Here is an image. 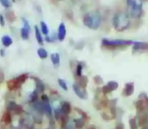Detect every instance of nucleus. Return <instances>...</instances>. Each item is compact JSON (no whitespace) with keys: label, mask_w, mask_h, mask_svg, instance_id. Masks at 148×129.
<instances>
[{"label":"nucleus","mask_w":148,"mask_h":129,"mask_svg":"<svg viewBox=\"0 0 148 129\" xmlns=\"http://www.w3.org/2000/svg\"><path fill=\"white\" fill-rule=\"evenodd\" d=\"M83 24L86 28L91 30L99 29L101 24V15L99 14V12L94 11L84 14L83 17Z\"/></svg>","instance_id":"1"},{"label":"nucleus","mask_w":148,"mask_h":129,"mask_svg":"<svg viewBox=\"0 0 148 129\" xmlns=\"http://www.w3.org/2000/svg\"><path fill=\"white\" fill-rule=\"evenodd\" d=\"M146 96H146V94H145V93H141V94L139 95V98H140V99H143V98L145 99Z\"/></svg>","instance_id":"36"},{"label":"nucleus","mask_w":148,"mask_h":129,"mask_svg":"<svg viewBox=\"0 0 148 129\" xmlns=\"http://www.w3.org/2000/svg\"><path fill=\"white\" fill-rule=\"evenodd\" d=\"M145 106H146V110H148V96H146L145 99Z\"/></svg>","instance_id":"37"},{"label":"nucleus","mask_w":148,"mask_h":129,"mask_svg":"<svg viewBox=\"0 0 148 129\" xmlns=\"http://www.w3.org/2000/svg\"><path fill=\"white\" fill-rule=\"evenodd\" d=\"M44 40L47 43H55L58 41V39H57V35H56L55 32H53L52 34L50 33V35H48L46 36H44Z\"/></svg>","instance_id":"19"},{"label":"nucleus","mask_w":148,"mask_h":129,"mask_svg":"<svg viewBox=\"0 0 148 129\" xmlns=\"http://www.w3.org/2000/svg\"><path fill=\"white\" fill-rule=\"evenodd\" d=\"M39 98V94L36 92V89H33L32 91L30 92V94L29 95V97H28V102H29V104L32 105L33 103L36 102Z\"/></svg>","instance_id":"21"},{"label":"nucleus","mask_w":148,"mask_h":129,"mask_svg":"<svg viewBox=\"0 0 148 129\" xmlns=\"http://www.w3.org/2000/svg\"><path fill=\"white\" fill-rule=\"evenodd\" d=\"M106 87L109 88V90L112 92V91H114V90H116L119 87V83L115 81H108L106 84Z\"/></svg>","instance_id":"26"},{"label":"nucleus","mask_w":148,"mask_h":129,"mask_svg":"<svg viewBox=\"0 0 148 129\" xmlns=\"http://www.w3.org/2000/svg\"><path fill=\"white\" fill-rule=\"evenodd\" d=\"M6 56V49L5 48H1L0 49V57L5 58Z\"/></svg>","instance_id":"33"},{"label":"nucleus","mask_w":148,"mask_h":129,"mask_svg":"<svg viewBox=\"0 0 148 129\" xmlns=\"http://www.w3.org/2000/svg\"><path fill=\"white\" fill-rule=\"evenodd\" d=\"M88 81H89L88 77L85 76V75H82L81 77H78V78H76L75 83H76L77 85H79L80 87H82L84 88H86V87L88 85Z\"/></svg>","instance_id":"17"},{"label":"nucleus","mask_w":148,"mask_h":129,"mask_svg":"<svg viewBox=\"0 0 148 129\" xmlns=\"http://www.w3.org/2000/svg\"><path fill=\"white\" fill-rule=\"evenodd\" d=\"M57 82H58V85L60 86V88L63 90V91H66V92L69 91V85H68V82L66 81V80H64L62 78H59L57 80Z\"/></svg>","instance_id":"25"},{"label":"nucleus","mask_w":148,"mask_h":129,"mask_svg":"<svg viewBox=\"0 0 148 129\" xmlns=\"http://www.w3.org/2000/svg\"><path fill=\"white\" fill-rule=\"evenodd\" d=\"M1 44L3 46V48H10L12 44H13V39L12 37L9 35H4L3 36H1Z\"/></svg>","instance_id":"14"},{"label":"nucleus","mask_w":148,"mask_h":129,"mask_svg":"<svg viewBox=\"0 0 148 129\" xmlns=\"http://www.w3.org/2000/svg\"><path fill=\"white\" fill-rule=\"evenodd\" d=\"M31 79L34 81L35 89L36 90V92L38 94H41V95L44 94L45 91V83L44 82V81L41 80L40 78H38V77H36V76L31 77Z\"/></svg>","instance_id":"9"},{"label":"nucleus","mask_w":148,"mask_h":129,"mask_svg":"<svg viewBox=\"0 0 148 129\" xmlns=\"http://www.w3.org/2000/svg\"><path fill=\"white\" fill-rule=\"evenodd\" d=\"M66 33H68V30H66V24L64 22H60L58 26V29H57V39L59 42L62 43L66 40Z\"/></svg>","instance_id":"8"},{"label":"nucleus","mask_w":148,"mask_h":129,"mask_svg":"<svg viewBox=\"0 0 148 129\" xmlns=\"http://www.w3.org/2000/svg\"><path fill=\"white\" fill-rule=\"evenodd\" d=\"M6 14H6L5 16H6V18L9 20V21H11V22L14 21V20H13L12 19V16H15V15H14V14H13L12 12H10V11H9V12H6Z\"/></svg>","instance_id":"32"},{"label":"nucleus","mask_w":148,"mask_h":129,"mask_svg":"<svg viewBox=\"0 0 148 129\" xmlns=\"http://www.w3.org/2000/svg\"><path fill=\"white\" fill-rule=\"evenodd\" d=\"M135 106H136V109H137V111H138V112H144L145 111V110L146 109V106H145V100H143V99H139V100H138L137 102H136V105H135Z\"/></svg>","instance_id":"22"},{"label":"nucleus","mask_w":148,"mask_h":129,"mask_svg":"<svg viewBox=\"0 0 148 129\" xmlns=\"http://www.w3.org/2000/svg\"><path fill=\"white\" fill-rule=\"evenodd\" d=\"M60 111L63 116H69V114L72 112V105L69 101L60 103Z\"/></svg>","instance_id":"11"},{"label":"nucleus","mask_w":148,"mask_h":129,"mask_svg":"<svg viewBox=\"0 0 148 129\" xmlns=\"http://www.w3.org/2000/svg\"><path fill=\"white\" fill-rule=\"evenodd\" d=\"M132 41L129 40H123V39H107V38H103L101 41V44L103 47L107 48H115V47H123L132 44Z\"/></svg>","instance_id":"3"},{"label":"nucleus","mask_w":148,"mask_h":129,"mask_svg":"<svg viewBox=\"0 0 148 129\" xmlns=\"http://www.w3.org/2000/svg\"><path fill=\"white\" fill-rule=\"evenodd\" d=\"M10 1L12 3V4H14V3H16V0H10Z\"/></svg>","instance_id":"38"},{"label":"nucleus","mask_w":148,"mask_h":129,"mask_svg":"<svg viewBox=\"0 0 148 129\" xmlns=\"http://www.w3.org/2000/svg\"><path fill=\"white\" fill-rule=\"evenodd\" d=\"M2 121L5 125H10L12 123V114L10 111H5V113L3 114V117H2Z\"/></svg>","instance_id":"24"},{"label":"nucleus","mask_w":148,"mask_h":129,"mask_svg":"<svg viewBox=\"0 0 148 129\" xmlns=\"http://www.w3.org/2000/svg\"><path fill=\"white\" fill-rule=\"evenodd\" d=\"M38 28H39L40 31H41V33H42V35L44 36H46V35H50V33H51L50 28H49L48 24L45 20H41V21H40Z\"/></svg>","instance_id":"16"},{"label":"nucleus","mask_w":148,"mask_h":129,"mask_svg":"<svg viewBox=\"0 0 148 129\" xmlns=\"http://www.w3.org/2000/svg\"><path fill=\"white\" fill-rule=\"evenodd\" d=\"M34 35H35V38H36V43L40 46H43L45 44L44 35H42V33H41V31H40V29H39L37 25L34 26Z\"/></svg>","instance_id":"13"},{"label":"nucleus","mask_w":148,"mask_h":129,"mask_svg":"<svg viewBox=\"0 0 148 129\" xmlns=\"http://www.w3.org/2000/svg\"><path fill=\"white\" fill-rule=\"evenodd\" d=\"M127 5L129 7L130 14L133 18H138L142 12L141 0H127Z\"/></svg>","instance_id":"4"},{"label":"nucleus","mask_w":148,"mask_h":129,"mask_svg":"<svg viewBox=\"0 0 148 129\" xmlns=\"http://www.w3.org/2000/svg\"><path fill=\"white\" fill-rule=\"evenodd\" d=\"M133 93H134V83L133 82L126 83L123 89V95L125 96H130Z\"/></svg>","instance_id":"18"},{"label":"nucleus","mask_w":148,"mask_h":129,"mask_svg":"<svg viewBox=\"0 0 148 129\" xmlns=\"http://www.w3.org/2000/svg\"><path fill=\"white\" fill-rule=\"evenodd\" d=\"M84 67H85V64H84V62L79 61L76 64V67H75V76H76V78L81 77L83 75V71H84Z\"/></svg>","instance_id":"20"},{"label":"nucleus","mask_w":148,"mask_h":129,"mask_svg":"<svg viewBox=\"0 0 148 129\" xmlns=\"http://www.w3.org/2000/svg\"><path fill=\"white\" fill-rule=\"evenodd\" d=\"M114 129H124V125H123V123H122V122L117 123L116 126H115V127H114Z\"/></svg>","instance_id":"34"},{"label":"nucleus","mask_w":148,"mask_h":129,"mask_svg":"<svg viewBox=\"0 0 148 129\" xmlns=\"http://www.w3.org/2000/svg\"><path fill=\"white\" fill-rule=\"evenodd\" d=\"M142 115L138 117V125L142 127V129H148V112H141Z\"/></svg>","instance_id":"12"},{"label":"nucleus","mask_w":148,"mask_h":129,"mask_svg":"<svg viewBox=\"0 0 148 129\" xmlns=\"http://www.w3.org/2000/svg\"><path fill=\"white\" fill-rule=\"evenodd\" d=\"M129 123H130V129H137L138 128V124H137V119L136 118H133V119H130Z\"/></svg>","instance_id":"28"},{"label":"nucleus","mask_w":148,"mask_h":129,"mask_svg":"<svg viewBox=\"0 0 148 129\" xmlns=\"http://www.w3.org/2000/svg\"><path fill=\"white\" fill-rule=\"evenodd\" d=\"M93 81L94 82H95L97 85H101L103 83V79L101 78V77L99 75H96L93 77Z\"/></svg>","instance_id":"30"},{"label":"nucleus","mask_w":148,"mask_h":129,"mask_svg":"<svg viewBox=\"0 0 148 129\" xmlns=\"http://www.w3.org/2000/svg\"><path fill=\"white\" fill-rule=\"evenodd\" d=\"M41 102L43 105V110H44V114L46 115L49 119H51L53 117V111H52V107L51 104V100L48 95L46 94H42L41 95Z\"/></svg>","instance_id":"6"},{"label":"nucleus","mask_w":148,"mask_h":129,"mask_svg":"<svg viewBox=\"0 0 148 129\" xmlns=\"http://www.w3.org/2000/svg\"><path fill=\"white\" fill-rule=\"evenodd\" d=\"M101 117H102V118H103V119H104V120H106V121H108V120L113 119V118H112V117H110V116H109L108 114H107V113H106V112H102Z\"/></svg>","instance_id":"31"},{"label":"nucleus","mask_w":148,"mask_h":129,"mask_svg":"<svg viewBox=\"0 0 148 129\" xmlns=\"http://www.w3.org/2000/svg\"><path fill=\"white\" fill-rule=\"evenodd\" d=\"M33 129H34V128H33Z\"/></svg>","instance_id":"39"},{"label":"nucleus","mask_w":148,"mask_h":129,"mask_svg":"<svg viewBox=\"0 0 148 129\" xmlns=\"http://www.w3.org/2000/svg\"><path fill=\"white\" fill-rule=\"evenodd\" d=\"M51 63L54 69H59L61 63V57L59 52H52L49 55Z\"/></svg>","instance_id":"10"},{"label":"nucleus","mask_w":148,"mask_h":129,"mask_svg":"<svg viewBox=\"0 0 148 129\" xmlns=\"http://www.w3.org/2000/svg\"><path fill=\"white\" fill-rule=\"evenodd\" d=\"M6 25V19L5 16L2 14H0V27L5 28Z\"/></svg>","instance_id":"29"},{"label":"nucleus","mask_w":148,"mask_h":129,"mask_svg":"<svg viewBox=\"0 0 148 129\" xmlns=\"http://www.w3.org/2000/svg\"><path fill=\"white\" fill-rule=\"evenodd\" d=\"M0 5L5 10H10L12 6V3L10 0H0Z\"/></svg>","instance_id":"27"},{"label":"nucleus","mask_w":148,"mask_h":129,"mask_svg":"<svg viewBox=\"0 0 148 129\" xmlns=\"http://www.w3.org/2000/svg\"><path fill=\"white\" fill-rule=\"evenodd\" d=\"M4 81H5V73L3 71L0 70V84L3 83Z\"/></svg>","instance_id":"35"},{"label":"nucleus","mask_w":148,"mask_h":129,"mask_svg":"<svg viewBox=\"0 0 148 129\" xmlns=\"http://www.w3.org/2000/svg\"><path fill=\"white\" fill-rule=\"evenodd\" d=\"M72 89L74 93L75 94V96L79 98V99H82V100H86L88 99V92L86 88H84L82 87H80L79 85H77L76 83L72 84Z\"/></svg>","instance_id":"7"},{"label":"nucleus","mask_w":148,"mask_h":129,"mask_svg":"<svg viewBox=\"0 0 148 129\" xmlns=\"http://www.w3.org/2000/svg\"><path fill=\"white\" fill-rule=\"evenodd\" d=\"M21 22H22V26L20 29V36L23 41H28L29 40L31 30H32L30 23L25 18H21Z\"/></svg>","instance_id":"5"},{"label":"nucleus","mask_w":148,"mask_h":129,"mask_svg":"<svg viewBox=\"0 0 148 129\" xmlns=\"http://www.w3.org/2000/svg\"><path fill=\"white\" fill-rule=\"evenodd\" d=\"M36 55L41 60H45L49 58V52L44 46H40L36 50Z\"/></svg>","instance_id":"15"},{"label":"nucleus","mask_w":148,"mask_h":129,"mask_svg":"<svg viewBox=\"0 0 148 129\" xmlns=\"http://www.w3.org/2000/svg\"><path fill=\"white\" fill-rule=\"evenodd\" d=\"M114 28L118 31H123L130 26V19L126 14H118L113 18Z\"/></svg>","instance_id":"2"},{"label":"nucleus","mask_w":148,"mask_h":129,"mask_svg":"<svg viewBox=\"0 0 148 129\" xmlns=\"http://www.w3.org/2000/svg\"><path fill=\"white\" fill-rule=\"evenodd\" d=\"M134 47L133 49L135 50H148V43H142V42H135L133 43Z\"/></svg>","instance_id":"23"}]
</instances>
